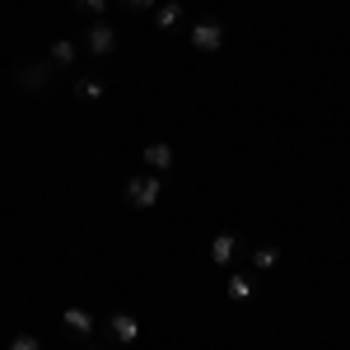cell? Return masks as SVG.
<instances>
[{
    "mask_svg": "<svg viewBox=\"0 0 350 350\" xmlns=\"http://www.w3.org/2000/svg\"><path fill=\"white\" fill-rule=\"evenodd\" d=\"M178 24H183V5H173V0H168V5L154 10V28H178Z\"/></svg>",
    "mask_w": 350,
    "mask_h": 350,
    "instance_id": "obj_9",
    "label": "cell"
},
{
    "mask_svg": "<svg viewBox=\"0 0 350 350\" xmlns=\"http://www.w3.org/2000/svg\"><path fill=\"white\" fill-rule=\"evenodd\" d=\"M108 332H112V336H117V341H126V346H131L135 336H140V323H135L131 313H112V323H108Z\"/></svg>",
    "mask_w": 350,
    "mask_h": 350,
    "instance_id": "obj_5",
    "label": "cell"
},
{
    "mask_svg": "<svg viewBox=\"0 0 350 350\" xmlns=\"http://www.w3.org/2000/svg\"><path fill=\"white\" fill-rule=\"evenodd\" d=\"M159 191H163V183H159V178L140 173V178H131V183H126V201H131L135 211H150V206L159 201Z\"/></svg>",
    "mask_w": 350,
    "mask_h": 350,
    "instance_id": "obj_1",
    "label": "cell"
},
{
    "mask_svg": "<svg viewBox=\"0 0 350 350\" xmlns=\"http://www.w3.org/2000/svg\"><path fill=\"white\" fill-rule=\"evenodd\" d=\"M75 94H80V98H103V84H98V80H80V84H75Z\"/></svg>",
    "mask_w": 350,
    "mask_h": 350,
    "instance_id": "obj_13",
    "label": "cell"
},
{
    "mask_svg": "<svg viewBox=\"0 0 350 350\" xmlns=\"http://www.w3.org/2000/svg\"><path fill=\"white\" fill-rule=\"evenodd\" d=\"M52 61H56V66H70V61H75V42H56Z\"/></svg>",
    "mask_w": 350,
    "mask_h": 350,
    "instance_id": "obj_12",
    "label": "cell"
},
{
    "mask_svg": "<svg viewBox=\"0 0 350 350\" xmlns=\"http://www.w3.org/2000/svg\"><path fill=\"white\" fill-rule=\"evenodd\" d=\"M47 80H52V75H47L42 61H24V66H19V84H24V89H47Z\"/></svg>",
    "mask_w": 350,
    "mask_h": 350,
    "instance_id": "obj_4",
    "label": "cell"
},
{
    "mask_svg": "<svg viewBox=\"0 0 350 350\" xmlns=\"http://www.w3.org/2000/svg\"><path fill=\"white\" fill-rule=\"evenodd\" d=\"M191 47H196V52L224 47V24H219V19H196V24H191Z\"/></svg>",
    "mask_w": 350,
    "mask_h": 350,
    "instance_id": "obj_2",
    "label": "cell"
},
{
    "mask_svg": "<svg viewBox=\"0 0 350 350\" xmlns=\"http://www.w3.org/2000/svg\"><path fill=\"white\" fill-rule=\"evenodd\" d=\"M234 247H239L234 234H219V239L211 243V262H215V267H229V262H234Z\"/></svg>",
    "mask_w": 350,
    "mask_h": 350,
    "instance_id": "obj_7",
    "label": "cell"
},
{
    "mask_svg": "<svg viewBox=\"0 0 350 350\" xmlns=\"http://www.w3.org/2000/svg\"><path fill=\"white\" fill-rule=\"evenodd\" d=\"M75 5H80V10H94V14H98V10H103L108 0H75Z\"/></svg>",
    "mask_w": 350,
    "mask_h": 350,
    "instance_id": "obj_15",
    "label": "cell"
},
{
    "mask_svg": "<svg viewBox=\"0 0 350 350\" xmlns=\"http://www.w3.org/2000/svg\"><path fill=\"white\" fill-rule=\"evenodd\" d=\"M126 10H154V0H122Z\"/></svg>",
    "mask_w": 350,
    "mask_h": 350,
    "instance_id": "obj_16",
    "label": "cell"
},
{
    "mask_svg": "<svg viewBox=\"0 0 350 350\" xmlns=\"http://www.w3.org/2000/svg\"><path fill=\"white\" fill-rule=\"evenodd\" d=\"M61 318H66V327H70V332H75V336H89V332H94V318H89V313H84V308H66V313H61Z\"/></svg>",
    "mask_w": 350,
    "mask_h": 350,
    "instance_id": "obj_8",
    "label": "cell"
},
{
    "mask_svg": "<svg viewBox=\"0 0 350 350\" xmlns=\"http://www.w3.org/2000/svg\"><path fill=\"white\" fill-rule=\"evenodd\" d=\"M84 42H89V52H94V56H108L112 47H117V33H112V24H89Z\"/></svg>",
    "mask_w": 350,
    "mask_h": 350,
    "instance_id": "obj_3",
    "label": "cell"
},
{
    "mask_svg": "<svg viewBox=\"0 0 350 350\" xmlns=\"http://www.w3.org/2000/svg\"><path fill=\"white\" fill-rule=\"evenodd\" d=\"M275 262H280V247H271V243H267V247H257V252H252V267H257V271L275 267Z\"/></svg>",
    "mask_w": 350,
    "mask_h": 350,
    "instance_id": "obj_11",
    "label": "cell"
},
{
    "mask_svg": "<svg viewBox=\"0 0 350 350\" xmlns=\"http://www.w3.org/2000/svg\"><path fill=\"white\" fill-rule=\"evenodd\" d=\"M10 350H42V346H38V336H33V332H19V336L10 341Z\"/></svg>",
    "mask_w": 350,
    "mask_h": 350,
    "instance_id": "obj_14",
    "label": "cell"
},
{
    "mask_svg": "<svg viewBox=\"0 0 350 350\" xmlns=\"http://www.w3.org/2000/svg\"><path fill=\"white\" fill-rule=\"evenodd\" d=\"M229 299H234V304H247V299H252V280H247V275H234V280H229Z\"/></svg>",
    "mask_w": 350,
    "mask_h": 350,
    "instance_id": "obj_10",
    "label": "cell"
},
{
    "mask_svg": "<svg viewBox=\"0 0 350 350\" xmlns=\"http://www.w3.org/2000/svg\"><path fill=\"white\" fill-rule=\"evenodd\" d=\"M145 163H150L154 173H163V168H173V150H168L163 140H150V145H145Z\"/></svg>",
    "mask_w": 350,
    "mask_h": 350,
    "instance_id": "obj_6",
    "label": "cell"
}]
</instances>
